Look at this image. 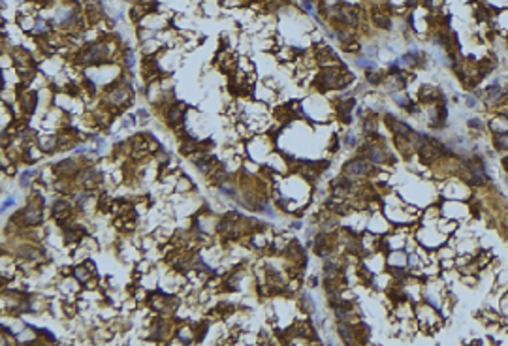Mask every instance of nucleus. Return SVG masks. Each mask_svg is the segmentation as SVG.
Here are the masks:
<instances>
[{
	"label": "nucleus",
	"mask_w": 508,
	"mask_h": 346,
	"mask_svg": "<svg viewBox=\"0 0 508 346\" xmlns=\"http://www.w3.org/2000/svg\"><path fill=\"white\" fill-rule=\"evenodd\" d=\"M354 333H356V331H352V328H350L346 322L339 324V335H341V339H343L346 345L354 343Z\"/></svg>",
	"instance_id": "10"
},
{
	"label": "nucleus",
	"mask_w": 508,
	"mask_h": 346,
	"mask_svg": "<svg viewBox=\"0 0 508 346\" xmlns=\"http://www.w3.org/2000/svg\"><path fill=\"white\" fill-rule=\"evenodd\" d=\"M382 81H386V75L382 72H377L375 68H373V70H367V83H371V85H381Z\"/></svg>",
	"instance_id": "11"
},
{
	"label": "nucleus",
	"mask_w": 508,
	"mask_h": 346,
	"mask_svg": "<svg viewBox=\"0 0 508 346\" xmlns=\"http://www.w3.org/2000/svg\"><path fill=\"white\" fill-rule=\"evenodd\" d=\"M345 173H350V175H367L371 173V166L365 160H352L345 166Z\"/></svg>",
	"instance_id": "3"
},
{
	"label": "nucleus",
	"mask_w": 508,
	"mask_h": 346,
	"mask_svg": "<svg viewBox=\"0 0 508 346\" xmlns=\"http://www.w3.org/2000/svg\"><path fill=\"white\" fill-rule=\"evenodd\" d=\"M75 277H77L79 280H83V282H87V278H89V273H85L83 267H77V269H75Z\"/></svg>",
	"instance_id": "18"
},
{
	"label": "nucleus",
	"mask_w": 508,
	"mask_h": 346,
	"mask_svg": "<svg viewBox=\"0 0 508 346\" xmlns=\"http://www.w3.org/2000/svg\"><path fill=\"white\" fill-rule=\"evenodd\" d=\"M375 128H377V121H375V119H367L365 126H363V130H365L367 136H373V130H375Z\"/></svg>",
	"instance_id": "16"
},
{
	"label": "nucleus",
	"mask_w": 508,
	"mask_h": 346,
	"mask_svg": "<svg viewBox=\"0 0 508 346\" xmlns=\"http://www.w3.org/2000/svg\"><path fill=\"white\" fill-rule=\"evenodd\" d=\"M160 49H162V42H158L155 38L143 42V55H145V57H155Z\"/></svg>",
	"instance_id": "7"
},
{
	"label": "nucleus",
	"mask_w": 508,
	"mask_h": 346,
	"mask_svg": "<svg viewBox=\"0 0 508 346\" xmlns=\"http://www.w3.org/2000/svg\"><path fill=\"white\" fill-rule=\"evenodd\" d=\"M25 220H27V224L34 226V224L42 222V213H40L38 209H28L27 213H25Z\"/></svg>",
	"instance_id": "13"
},
{
	"label": "nucleus",
	"mask_w": 508,
	"mask_h": 346,
	"mask_svg": "<svg viewBox=\"0 0 508 346\" xmlns=\"http://www.w3.org/2000/svg\"><path fill=\"white\" fill-rule=\"evenodd\" d=\"M10 205H14V200H8V202H4V205H2V211H6Z\"/></svg>",
	"instance_id": "21"
},
{
	"label": "nucleus",
	"mask_w": 508,
	"mask_h": 346,
	"mask_svg": "<svg viewBox=\"0 0 508 346\" xmlns=\"http://www.w3.org/2000/svg\"><path fill=\"white\" fill-rule=\"evenodd\" d=\"M363 153H365L367 160L373 162V164H386L388 162V155L382 149H379V147H369Z\"/></svg>",
	"instance_id": "5"
},
{
	"label": "nucleus",
	"mask_w": 508,
	"mask_h": 346,
	"mask_svg": "<svg viewBox=\"0 0 508 346\" xmlns=\"http://www.w3.org/2000/svg\"><path fill=\"white\" fill-rule=\"evenodd\" d=\"M36 102H38V96H36V92H32V90H25L23 94H21V104H23V109H25V113H32L34 111V107H36Z\"/></svg>",
	"instance_id": "6"
},
{
	"label": "nucleus",
	"mask_w": 508,
	"mask_h": 346,
	"mask_svg": "<svg viewBox=\"0 0 508 346\" xmlns=\"http://www.w3.org/2000/svg\"><path fill=\"white\" fill-rule=\"evenodd\" d=\"M467 124H469V128H474V130H476V128H482V126H484V124H482V121H480V119H476V117H474V119H469V122H467Z\"/></svg>",
	"instance_id": "17"
},
{
	"label": "nucleus",
	"mask_w": 508,
	"mask_h": 346,
	"mask_svg": "<svg viewBox=\"0 0 508 346\" xmlns=\"http://www.w3.org/2000/svg\"><path fill=\"white\" fill-rule=\"evenodd\" d=\"M184 111H186L184 104H173V105H169V109L166 111V117H168V121L171 124H175V122H181V121H183Z\"/></svg>",
	"instance_id": "4"
},
{
	"label": "nucleus",
	"mask_w": 508,
	"mask_h": 346,
	"mask_svg": "<svg viewBox=\"0 0 508 346\" xmlns=\"http://www.w3.org/2000/svg\"><path fill=\"white\" fill-rule=\"evenodd\" d=\"M111 57V49H109V43L104 42H96L87 45L85 49H81L77 53V60L85 64V66H100L104 62H108V58Z\"/></svg>",
	"instance_id": "1"
},
{
	"label": "nucleus",
	"mask_w": 508,
	"mask_h": 346,
	"mask_svg": "<svg viewBox=\"0 0 508 346\" xmlns=\"http://www.w3.org/2000/svg\"><path fill=\"white\" fill-rule=\"evenodd\" d=\"M493 145L497 151H508V132H495Z\"/></svg>",
	"instance_id": "8"
},
{
	"label": "nucleus",
	"mask_w": 508,
	"mask_h": 346,
	"mask_svg": "<svg viewBox=\"0 0 508 346\" xmlns=\"http://www.w3.org/2000/svg\"><path fill=\"white\" fill-rule=\"evenodd\" d=\"M465 102H467V107H476V105H478V100H476L474 96H465Z\"/></svg>",
	"instance_id": "20"
},
{
	"label": "nucleus",
	"mask_w": 508,
	"mask_h": 346,
	"mask_svg": "<svg viewBox=\"0 0 508 346\" xmlns=\"http://www.w3.org/2000/svg\"><path fill=\"white\" fill-rule=\"evenodd\" d=\"M394 100L399 104V107H405V109H409L410 102H409V98H407L405 94H397V92H394Z\"/></svg>",
	"instance_id": "15"
},
{
	"label": "nucleus",
	"mask_w": 508,
	"mask_h": 346,
	"mask_svg": "<svg viewBox=\"0 0 508 346\" xmlns=\"http://www.w3.org/2000/svg\"><path fill=\"white\" fill-rule=\"evenodd\" d=\"M51 32V25L45 21V19H36V25H34V29L30 34H34V36H47Z\"/></svg>",
	"instance_id": "9"
},
{
	"label": "nucleus",
	"mask_w": 508,
	"mask_h": 346,
	"mask_svg": "<svg viewBox=\"0 0 508 346\" xmlns=\"http://www.w3.org/2000/svg\"><path fill=\"white\" fill-rule=\"evenodd\" d=\"M345 143L348 145V147H356V145H358L356 138H354V134H346V136H345Z\"/></svg>",
	"instance_id": "19"
},
{
	"label": "nucleus",
	"mask_w": 508,
	"mask_h": 346,
	"mask_svg": "<svg viewBox=\"0 0 508 346\" xmlns=\"http://www.w3.org/2000/svg\"><path fill=\"white\" fill-rule=\"evenodd\" d=\"M437 88H433V86H422V90H420V100L422 102H431L435 96H437Z\"/></svg>",
	"instance_id": "14"
},
{
	"label": "nucleus",
	"mask_w": 508,
	"mask_h": 346,
	"mask_svg": "<svg viewBox=\"0 0 508 346\" xmlns=\"http://www.w3.org/2000/svg\"><path fill=\"white\" fill-rule=\"evenodd\" d=\"M356 66L367 72V70H373V68H375V60H371V58L365 57V55H360V57H356Z\"/></svg>",
	"instance_id": "12"
},
{
	"label": "nucleus",
	"mask_w": 508,
	"mask_h": 346,
	"mask_svg": "<svg viewBox=\"0 0 508 346\" xmlns=\"http://www.w3.org/2000/svg\"><path fill=\"white\" fill-rule=\"evenodd\" d=\"M128 96H130V86H123V85H117L115 88H111L109 92H108V100L111 102V104H125L128 100Z\"/></svg>",
	"instance_id": "2"
}]
</instances>
